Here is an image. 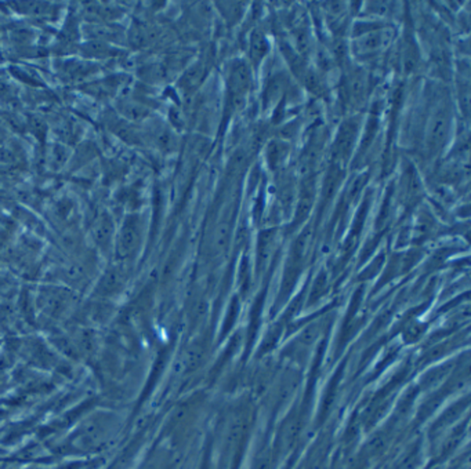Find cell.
Listing matches in <instances>:
<instances>
[{"label": "cell", "instance_id": "6da1fadb", "mask_svg": "<svg viewBox=\"0 0 471 469\" xmlns=\"http://www.w3.org/2000/svg\"><path fill=\"white\" fill-rule=\"evenodd\" d=\"M250 84V70L245 62H237L229 74V89L235 96H242Z\"/></svg>", "mask_w": 471, "mask_h": 469}, {"label": "cell", "instance_id": "7a4b0ae2", "mask_svg": "<svg viewBox=\"0 0 471 469\" xmlns=\"http://www.w3.org/2000/svg\"><path fill=\"white\" fill-rule=\"evenodd\" d=\"M390 38L391 36L387 35L386 31H376L372 33H368L359 40V50L361 53H371L381 49L390 42Z\"/></svg>", "mask_w": 471, "mask_h": 469}, {"label": "cell", "instance_id": "3957f363", "mask_svg": "<svg viewBox=\"0 0 471 469\" xmlns=\"http://www.w3.org/2000/svg\"><path fill=\"white\" fill-rule=\"evenodd\" d=\"M448 134V118L444 114L437 115L433 122L430 124L428 130V141L434 145L438 147L445 141V137Z\"/></svg>", "mask_w": 471, "mask_h": 469}, {"label": "cell", "instance_id": "277c9868", "mask_svg": "<svg viewBox=\"0 0 471 469\" xmlns=\"http://www.w3.org/2000/svg\"><path fill=\"white\" fill-rule=\"evenodd\" d=\"M269 50V43L264 38V35L259 31L253 32L251 38H250V55L254 61L260 60L264 57V54L267 53Z\"/></svg>", "mask_w": 471, "mask_h": 469}, {"label": "cell", "instance_id": "5b68a950", "mask_svg": "<svg viewBox=\"0 0 471 469\" xmlns=\"http://www.w3.org/2000/svg\"><path fill=\"white\" fill-rule=\"evenodd\" d=\"M137 235H136V226L134 225H126L124 232H122V238H121V247L124 251H129V248H131L134 245Z\"/></svg>", "mask_w": 471, "mask_h": 469}]
</instances>
